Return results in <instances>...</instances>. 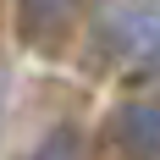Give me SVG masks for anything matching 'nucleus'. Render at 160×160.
Here are the masks:
<instances>
[{
  "instance_id": "obj_1",
  "label": "nucleus",
  "mask_w": 160,
  "mask_h": 160,
  "mask_svg": "<svg viewBox=\"0 0 160 160\" xmlns=\"http://www.w3.org/2000/svg\"><path fill=\"white\" fill-rule=\"evenodd\" d=\"M83 0H17V33L39 55H61L78 33Z\"/></svg>"
},
{
  "instance_id": "obj_2",
  "label": "nucleus",
  "mask_w": 160,
  "mask_h": 160,
  "mask_svg": "<svg viewBox=\"0 0 160 160\" xmlns=\"http://www.w3.org/2000/svg\"><path fill=\"white\" fill-rule=\"evenodd\" d=\"M111 149L122 160H160V105L155 99H127V105H116L111 122Z\"/></svg>"
},
{
  "instance_id": "obj_3",
  "label": "nucleus",
  "mask_w": 160,
  "mask_h": 160,
  "mask_svg": "<svg viewBox=\"0 0 160 160\" xmlns=\"http://www.w3.org/2000/svg\"><path fill=\"white\" fill-rule=\"evenodd\" d=\"M28 160H83V138H78L72 127H55V132L44 138V144H39V149L28 155Z\"/></svg>"
},
{
  "instance_id": "obj_4",
  "label": "nucleus",
  "mask_w": 160,
  "mask_h": 160,
  "mask_svg": "<svg viewBox=\"0 0 160 160\" xmlns=\"http://www.w3.org/2000/svg\"><path fill=\"white\" fill-rule=\"evenodd\" d=\"M149 72L160 78V28H155V39H149Z\"/></svg>"
}]
</instances>
